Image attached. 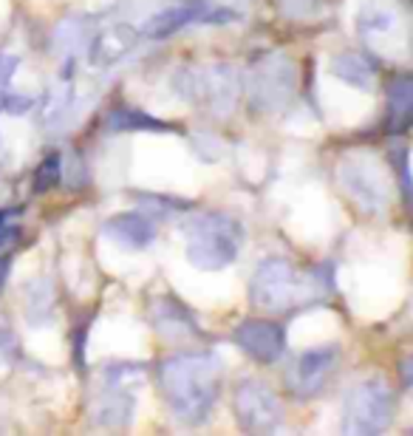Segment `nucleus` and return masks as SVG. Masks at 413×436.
<instances>
[{"label":"nucleus","instance_id":"obj_2","mask_svg":"<svg viewBox=\"0 0 413 436\" xmlns=\"http://www.w3.org/2000/svg\"><path fill=\"white\" fill-rule=\"evenodd\" d=\"M238 252V227L224 216H202L193 224L187 255L204 269H218L229 264Z\"/></svg>","mask_w":413,"mask_h":436},{"label":"nucleus","instance_id":"obj_3","mask_svg":"<svg viewBox=\"0 0 413 436\" xmlns=\"http://www.w3.org/2000/svg\"><path fill=\"white\" fill-rule=\"evenodd\" d=\"M255 298L269 309L289 306L295 301V272L286 261H266L255 272Z\"/></svg>","mask_w":413,"mask_h":436},{"label":"nucleus","instance_id":"obj_5","mask_svg":"<svg viewBox=\"0 0 413 436\" xmlns=\"http://www.w3.org/2000/svg\"><path fill=\"white\" fill-rule=\"evenodd\" d=\"M235 340L241 343V348L246 354H252L255 360H275L283 348V334L275 323H263V321H249L235 331Z\"/></svg>","mask_w":413,"mask_h":436},{"label":"nucleus","instance_id":"obj_10","mask_svg":"<svg viewBox=\"0 0 413 436\" xmlns=\"http://www.w3.org/2000/svg\"><path fill=\"white\" fill-rule=\"evenodd\" d=\"M6 269H9V258L0 261V286H3V275H6Z\"/></svg>","mask_w":413,"mask_h":436},{"label":"nucleus","instance_id":"obj_8","mask_svg":"<svg viewBox=\"0 0 413 436\" xmlns=\"http://www.w3.org/2000/svg\"><path fill=\"white\" fill-rule=\"evenodd\" d=\"M391 110L397 119L408 116L413 110V80H397L391 85Z\"/></svg>","mask_w":413,"mask_h":436},{"label":"nucleus","instance_id":"obj_1","mask_svg":"<svg viewBox=\"0 0 413 436\" xmlns=\"http://www.w3.org/2000/svg\"><path fill=\"white\" fill-rule=\"evenodd\" d=\"M162 385L167 403L179 417H204V411L215 403L218 377L215 363L209 357H179L162 365Z\"/></svg>","mask_w":413,"mask_h":436},{"label":"nucleus","instance_id":"obj_9","mask_svg":"<svg viewBox=\"0 0 413 436\" xmlns=\"http://www.w3.org/2000/svg\"><path fill=\"white\" fill-rule=\"evenodd\" d=\"M57 179H60V159L57 156H48L46 162H43V167L37 170V179H34V190H48V187H54L57 185Z\"/></svg>","mask_w":413,"mask_h":436},{"label":"nucleus","instance_id":"obj_4","mask_svg":"<svg viewBox=\"0 0 413 436\" xmlns=\"http://www.w3.org/2000/svg\"><path fill=\"white\" fill-rule=\"evenodd\" d=\"M388 408H391L388 388L380 385V383H365L362 388L354 391L345 414H351V420H357L360 431H377V428L385 425Z\"/></svg>","mask_w":413,"mask_h":436},{"label":"nucleus","instance_id":"obj_11","mask_svg":"<svg viewBox=\"0 0 413 436\" xmlns=\"http://www.w3.org/2000/svg\"><path fill=\"white\" fill-rule=\"evenodd\" d=\"M0 224H3V216H0ZM6 232H9V229H3V227H0V241L6 238Z\"/></svg>","mask_w":413,"mask_h":436},{"label":"nucleus","instance_id":"obj_7","mask_svg":"<svg viewBox=\"0 0 413 436\" xmlns=\"http://www.w3.org/2000/svg\"><path fill=\"white\" fill-rule=\"evenodd\" d=\"M331 360H334V354L331 351H311L306 357H300V363H298V383H295V388L303 394H314L317 388H320V383L325 380V374L331 371Z\"/></svg>","mask_w":413,"mask_h":436},{"label":"nucleus","instance_id":"obj_6","mask_svg":"<svg viewBox=\"0 0 413 436\" xmlns=\"http://www.w3.org/2000/svg\"><path fill=\"white\" fill-rule=\"evenodd\" d=\"M196 20H212V14H204V6H199V3L173 6V9L162 11L159 17H153V20L147 23V34H150V37H167V34L179 31L182 26L196 23Z\"/></svg>","mask_w":413,"mask_h":436}]
</instances>
